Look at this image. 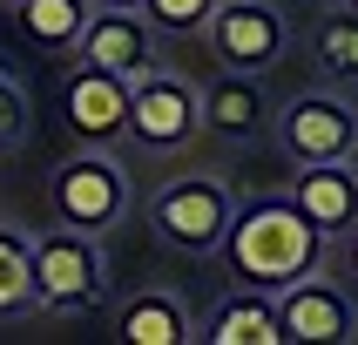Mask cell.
Returning a JSON list of instances; mask_svg holds the SVG:
<instances>
[{
  "instance_id": "cell-23",
  "label": "cell",
  "mask_w": 358,
  "mask_h": 345,
  "mask_svg": "<svg viewBox=\"0 0 358 345\" xmlns=\"http://www.w3.org/2000/svg\"><path fill=\"white\" fill-rule=\"evenodd\" d=\"M0 7H14V0H0Z\"/></svg>"
},
{
  "instance_id": "cell-21",
  "label": "cell",
  "mask_w": 358,
  "mask_h": 345,
  "mask_svg": "<svg viewBox=\"0 0 358 345\" xmlns=\"http://www.w3.org/2000/svg\"><path fill=\"white\" fill-rule=\"evenodd\" d=\"M95 7H129V14H136V7H142V0H95Z\"/></svg>"
},
{
  "instance_id": "cell-5",
  "label": "cell",
  "mask_w": 358,
  "mask_h": 345,
  "mask_svg": "<svg viewBox=\"0 0 358 345\" xmlns=\"http://www.w3.org/2000/svg\"><path fill=\"white\" fill-rule=\"evenodd\" d=\"M203 129L196 88L182 75H162V68H142L129 81V136L142 149H182V142Z\"/></svg>"
},
{
  "instance_id": "cell-24",
  "label": "cell",
  "mask_w": 358,
  "mask_h": 345,
  "mask_svg": "<svg viewBox=\"0 0 358 345\" xmlns=\"http://www.w3.org/2000/svg\"><path fill=\"white\" fill-rule=\"evenodd\" d=\"M331 7H338V0H331Z\"/></svg>"
},
{
  "instance_id": "cell-11",
  "label": "cell",
  "mask_w": 358,
  "mask_h": 345,
  "mask_svg": "<svg viewBox=\"0 0 358 345\" xmlns=\"http://www.w3.org/2000/svg\"><path fill=\"white\" fill-rule=\"evenodd\" d=\"M284 197L338 244L345 230L358 223V169H352V156H345V162H298V176H291Z\"/></svg>"
},
{
  "instance_id": "cell-13",
  "label": "cell",
  "mask_w": 358,
  "mask_h": 345,
  "mask_svg": "<svg viewBox=\"0 0 358 345\" xmlns=\"http://www.w3.org/2000/svg\"><path fill=\"white\" fill-rule=\"evenodd\" d=\"M196 108H203V129H217V136H230V142L264 129V88H257V75H237V68H230L217 88H203Z\"/></svg>"
},
{
  "instance_id": "cell-7",
  "label": "cell",
  "mask_w": 358,
  "mask_h": 345,
  "mask_svg": "<svg viewBox=\"0 0 358 345\" xmlns=\"http://www.w3.org/2000/svg\"><path fill=\"white\" fill-rule=\"evenodd\" d=\"M61 108H68V129L81 142H95V149L129 136V81L95 68V61H81V55L68 68V81H61Z\"/></svg>"
},
{
  "instance_id": "cell-2",
  "label": "cell",
  "mask_w": 358,
  "mask_h": 345,
  "mask_svg": "<svg viewBox=\"0 0 358 345\" xmlns=\"http://www.w3.org/2000/svg\"><path fill=\"white\" fill-rule=\"evenodd\" d=\"M34 251V304L41 311H88L101 298V244L75 223L27 237Z\"/></svg>"
},
{
  "instance_id": "cell-1",
  "label": "cell",
  "mask_w": 358,
  "mask_h": 345,
  "mask_svg": "<svg viewBox=\"0 0 358 345\" xmlns=\"http://www.w3.org/2000/svg\"><path fill=\"white\" fill-rule=\"evenodd\" d=\"M217 251L230 258V271H237L250 291H271V298H278L284 284L324 271L331 237H324L291 197H250V203L230 210V230H223Z\"/></svg>"
},
{
  "instance_id": "cell-14",
  "label": "cell",
  "mask_w": 358,
  "mask_h": 345,
  "mask_svg": "<svg viewBox=\"0 0 358 345\" xmlns=\"http://www.w3.org/2000/svg\"><path fill=\"white\" fill-rule=\"evenodd\" d=\"M88 14H95V0H14L27 48H48V55H68L88 27Z\"/></svg>"
},
{
  "instance_id": "cell-10",
  "label": "cell",
  "mask_w": 358,
  "mask_h": 345,
  "mask_svg": "<svg viewBox=\"0 0 358 345\" xmlns=\"http://www.w3.org/2000/svg\"><path fill=\"white\" fill-rule=\"evenodd\" d=\"M75 55L108 68V75H122V81H136L142 68H156V41H149V20L142 14H129V7H95L88 27H81V41H75Z\"/></svg>"
},
{
  "instance_id": "cell-17",
  "label": "cell",
  "mask_w": 358,
  "mask_h": 345,
  "mask_svg": "<svg viewBox=\"0 0 358 345\" xmlns=\"http://www.w3.org/2000/svg\"><path fill=\"white\" fill-rule=\"evenodd\" d=\"M311 61H318L324 75H338V81H358V14H352V7L318 20V34H311Z\"/></svg>"
},
{
  "instance_id": "cell-6",
  "label": "cell",
  "mask_w": 358,
  "mask_h": 345,
  "mask_svg": "<svg viewBox=\"0 0 358 345\" xmlns=\"http://www.w3.org/2000/svg\"><path fill=\"white\" fill-rule=\"evenodd\" d=\"M210 48H217L223 68L237 75H257L284 55V14L271 0H217L210 14Z\"/></svg>"
},
{
  "instance_id": "cell-4",
  "label": "cell",
  "mask_w": 358,
  "mask_h": 345,
  "mask_svg": "<svg viewBox=\"0 0 358 345\" xmlns=\"http://www.w3.org/2000/svg\"><path fill=\"white\" fill-rule=\"evenodd\" d=\"M55 210H61V223H75V230H88V237H101L108 223H122V210H129V176H122V162L101 156V149L68 156L55 169Z\"/></svg>"
},
{
  "instance_id": "cell-18",
  "label": "cell",
  "mask_w": 358,
  "mask_h": 345,
  "mask_svg": "<svg viewBox=\"0 0 358 345\" xmlns=\"http://www.w3.org/2000/svg\"><path fill=\"white\" fill-rule=\"evenodd\" d=\"M136 14L149 20V27H162V34H196V27H210L217 0H142Z\"/></svg>"
},
{
  "instance_id": "cell-3",
  "label": "cell",
  "mask_w": 358,
  "mask_h": 345,
  "mask_svg": "<svg viewBox=\"0 0 358 345\" xmlns=\"http://www.w3.org/2000/svg\"><path fill=\"white\" fill-rule=\"evenodd\" d=\"M230 190H223L217 176H176L162 183L156 203H149V223H156V237L169 244V251H189V258H210L223 244V230H230Z\"/></svg>"
},
{
  "instance_id": "cell-20",
  "label": "cell",
  "mask_w": 358,
  "mask_h": 345,
  "mask_svg": "<svg viewBox=\"0 0 358 345\" xmlns=\"http://www.w3.org/2000/svg\"><path fill=\"white\" fill-rule=\"evenodd\" d=\"M338 244H345V271H352V278H358V223H352V230H345Z\"/></svg>"
},
{
  "instance_id": "cell-22",
  "label": "cell",
  "mask_w": 358,
  "mask_h": 345,
  "mask_svg": "<svg viewBox=\"0 0 358 345\" xmlns=\"http://www.w3.org/2000/svg\"><path fill=\"white\" fill-rule=\"evenodd\" d=\"M345 7H352V14H358V0H345Z\"/></svg>"
},
{
  "instance_id": "cell-8",
  "label": "cell",
  "mask_w": 358,
  "mask_h": 345,
  "mask_svg": "<svg viewBox=\"0 0 358 345\" xmlns=\"http://www.w3.org/2000/svg\"><path fill=\"white\" fill-rule=\"evenodd\" d=\"M284 156L291 162H345L358 149V115L338 95H298L284 101Z\"/></svg>"
},
{
  "instance_id": "cell-12",
  "label": "cell",
  "mask_w": 358,
  "mask_h": 345,
  "mask_svg": "<svg viewBox=\"0 0 358 345\" xmlns=\"http://www.w3.org/2000/svg\"><path fill=\"white\" fill-rule=\"evenodd\" d=\"M189 339H203V345H284L278 298L243 284L237 298H223L217 311H210V325H203V332H189Z\"/></svg>"
},
{
  "instance_id": "cell-19",
  "label": "cell",
  "mask_w": 358,
  "mask_h": 345,
  "mask_svg": "<svg viewBox=\"0 0 358 345\" xmlns=\"http://www.w3.org/2000/svg\"><path fill=\"white\" fill-rule=\"evenodd\" d=\"M20 129H27V95H20V81L0 68V149H14Z\"/></svg>"
},
{
  "instance_id": "cell-15",
  "label": "cell",
  "mask_w": 358,
  "mask_h": 345,
  "mask_svg": "<svg viewBox=\"0 0 358 345\" xmlns=\"http://www.w3.org/2000/svg\"><path fill=\"white\" fill-rule=\"evenodd\" d=\"M189 332L196 325H189L176 291H136V298L122 304V339L129 345H182Z\"/></svg>"
},
{
  "instance_id": "cell-16",
  "label": "cell",
  "mask_w": 358,
  "mask_h": 345,
  "mask_svg": "<svg viewBox=\"0 0 358 345\" xmlns=\"http://www.w3.org/2000/svg\"><path fill=\"white\" fill-rule=\"evenodd\" d=\"M34 311V251H27V230L0 223V318H20Z\"/></svg>"
},
{
  "instance_id": "cell-9",
  "label": "cell",
  "mask_w": 358,
  "mask_h": 345,
  "mask_svg": "<svg viewBox=\"0 0 358 345\" xmlns=\"http://www.w3.org/2000/svg\"><path fill=\"white\" fill-rule=\"evenodd\" d=\"M278 318H284V339H311V345H345V339H358L352 298H345L324 271L284 284V291H278Z\"/></svg>"
}]
</instances>
